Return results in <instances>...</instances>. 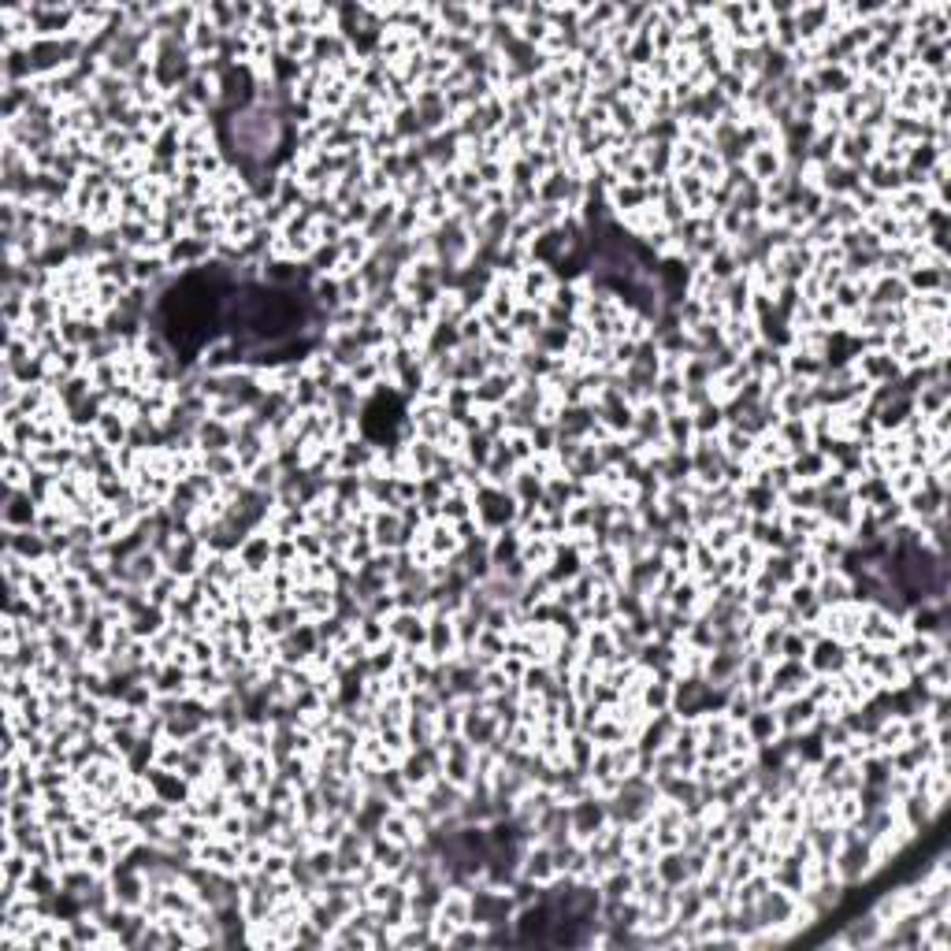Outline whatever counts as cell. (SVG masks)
Returning a JSON list of instances; mask_svg holds the SVG:
<instances>
[{"label": "cell", "mask_w": 951, "mask_h": 951, "mask_svg": "<svg viewBox=\"0 0 951 951\" xmlns=\"http://www.w3.org/2000/svg\"><path fill=\"white\" fill-rule=\"evenodd\" d=\"M517 513H521V502L513 498L509 487H495V483H480L472 491V517L480 524V532L498 535L517 524Z\"/></svg>", "instance_id": "1"}, {"label": "cell", "mask_w": 951, "mask_h": 951, "mask_svg": "<svg viewBox=\"0 0 951 951\" xmlns=\"http://www.w3.org/2000/svg\"><path fill=\"white\" fill-rule=\"evenodd\" d=\"M885 933V918L873 911L855 914L851 922H844L840 933H833L829 940H821V948H877V940Z\"/></svg>", "instance_id": "2"}, {"label": "cell", "mask_w": 951, "mask_h": 951, "mask_svg": "<svg viewBox=\"0 0 951 951\" xmlns=\"http://www.w3.org/2000/svg\"><path fill=\"white\" fill-rule=\"evenodd\" d=\"M807 669L814 677H840L844 669H851V662H847V643H840V639L833 636H818L807 651Z\"/></svg>", "instance_id": "3"}, {"label": "cell", "mask_w": 951, "mask_h": 951, "mask_svg": "<svg viewBox=\"0 0 951 951\" xmlns=\"http://www.w3.org/2000/svg\"><path fill=\"white\" fill-rule=\"evenodd\" d=\"M4 550H12L27 565H45L49 561V535L38 528H4Z\"/></svg>", "instance_id": "4"}, {"label": "cell", "mask_w": 951, "mask_h": 951, "mask_svg": "<svg viewBox=\"0 0 951 951\" xmlns=\"http://www.w3.org/2000/svg\"><path fill=\"white\" fill-rule=\"evenodd\" d=\"M911 301V287H907V279L903 275H873L870 283V294H866V301L862 305H870V309H903Z\"/></svg>", "instance_id": "5"}, {"label": "cell", "mask_w": 951, "mask_h": 951, "mask_svg": "<svg viewBox=\"0 0 951 951\" xmlns=\"http://www.w3.org/2000/svg\"><path fill=\"white\" fill-rule=\"evenodd\" d=\"M38 517H41V506L34 502V495H30L27 487H19V491H8V487H4V509H0L4 528H38Z\"/></svg>", "instance_id": "6"}, {"label": "cell", "mask_w": 951, "mask_h": 951, "mask_svg": "<svg viewBox=\"0 0 951 951\" xmlns=\"http://www.w3.org/2000/svg\"><path fill=\"white\" fill-rule=\"evenodd\" d=\"M521 877L535 881V885H550L558 877V866H554V847L543 844V840H532L524 847V859H521Z\"/></svg>", "instance_id": "7"}, {"label": "cell", "mask_w": 951, "mask_h": 951, "mask_svg": "<svg viewBox=\"0 0 951 951\" xmlns=\"http://www.w3.org/2000/svg\"><path fill=\"white\" fill-rule=\"evenodd\" d=\"M743 171H747L758 186L769 183V179H777V175H784L781 145H755V149L743 157Z\"/></svg>", "instance_id": "8"}, {"label": "cell", "mask_w": 951, "mask_h": 951, "mask_svg": "<svg viewBox=\"0 0 951 951\" xmlns=\"http://www.w3.org/2000/svg\"><path fill=\"white\" fill-rule=\"evenodd\" d=\"M788 469H792L795 483H818L825 472L833 469V465H829V457L821 454V450L807 446V450H799V454L788 457Z\"/></svg>", "instance_id": "9"}, {"label": "cell", "mask_w": 951, "mask_h": 951, "mask_svg": "<svg viewBox=\"0 0 951 951\" xmlns=\"http://www.w3.org/2000/svg\"><path fill=\"white\" fill-rule=\"evenodd\" d=\"M814 595H818L821 610H829V606H844V602H851V580H847L840 569H825L821 580L814 584Z\"/></svg>", "instance_id": "10"}, {"label": "cell", "mask_w": 951, "mask_h": 951, "mask_svg": "<svg viewBox=\"0 0 951 951\" xmlns=\"http://www.w3.org/2000/svg\"><path fill=\"white\" fill-rule=\"evenodd\" d=\"M654 870H658V881L669 888H680L684 881H691L688 873V855L680 851V847H673V851H658V859H654Z\"/></svg>", "instance_id": "11"}, {"label": "cell", "mask_w": 951, "mask_h": 951, "mask_svg": "<svg viewBox=\"0 0 951 951\" xmlns=\"http://www.w3.org/2000/svg\"><path fill=\"white\" fill-rule=\"evenodd\" d=\"M743 729H747V736L755 740V747L781 740V729H777V714H773V710H766V706H758L755 714L743 721Z\"/></svg>", "instance_id": "12"}, {"label": "cell", "mask_w": 951, "mask_h": 951, "mask_svg": "<svg viewBox=\"0 0 951 951\" xmlns=\"http://www.w3.org/2000/svg\"><path fill=\"white\" fill-rule=\"evenodd\" d=\"M691 424H695V439H699V435H703V439L721 435V428H725V409H721V402H706L703 409H695V413H691Z\"/></svg>", "instance_id": "13"}, {"label": "cell", "mask_w": 951, "mask_h": 951, "mask_svg": "<svg viewBox=\"0 0 951 951\" xmlns=\"http://www.w3.org/2000/svg\"><path fill=\"white\" fill-rule=\"evenodd\" d=\"M82 862H86L93 873H108L116 866V851H112V847L105 844V836H101V840H93L90 847H82Z\"/></svg>", "instance_id": "14"}, {"label": "cell", "mask_w": 951, "mask_h": 951, "mask_svg": "<svg viewBox=\"0 0 951 951\" xmlns=\"http://www.w3.org/2000/svg\"><path fill=\"white\" fill-rule=\"evenodd\" d=\"M231 807L242 810V814H257L264 807V792L257 784H242V788H231Z\"/></svg>", "instance_id": "15"}]
</instances>
